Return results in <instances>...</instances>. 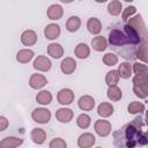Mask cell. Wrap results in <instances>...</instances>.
Listing matches in <instances>:
<instances>
[{"label": "cell", "mask_w": 148, "mask_h": 148, "mask_svg": "<svg viewBox=\"0 0 148 148\" xmlns=\"http://www.w3.org/2000/svg\"><path fill=\"white\" fill-rule=\"evenodd\" d=\"M44 35L47 39L53 40L60 36V27L56 23H50L44 29Z\"/></svg>", "instance_id": "cell-14"}, {"label": "cell", "mask_w": 148, "mask_h": 148, "mask_svg": "<svg viewBox=\"0 0 148 148\" xmlns=\"http://www.w3.org/2000/svg\"><path fill=\"white\" fill-rule=\"evenodd\" d=\"M31 117L38 124H47L51 119V111L46 108H37L31 112Z\"/></svg>", "instance_id": "cell-4"}, {"label": "cell", "mask_w": 148, "mask_h": 148, "mask_svg": "<svg viewBox=\"0 0 148 148\" xmlns=\"http://www.w3.org/2000/svg\"><path fill=\"white\" fill-rule=\"evenodd\" d=\"M145 126L146 123L143 117L134 118L132 121L113 132V145L118 148H135L138 146H146L148 143V138L146 130H143Z\"/></svg>", "instance_id": "cell-1"}, {"label": "cell", "mask_w": 148, "mask_h": 148, "mask_svg": "<svg viewBox=\"0 0 148 148\" xmlns=\"http://www.w3.org/2000/svg\"><path fill=\"white\" fill-rule=\"evenodd\" d=\"M38 36L34 30H24L21 35V43L24 46H32L37 43Z\"/></svg>", "instance_id": "cell-9"}, {"label": "cell", "mask_w": 148, "mask_h": 148, "mask_svg": "<svg viewBox=\"0 0 148 148\" xmlns=\"http://www.w3.org/2000/svg\"><path fill=\"white\" fill-rule=\"evenodd\" d=\"M103 62L106 65V66H114L117 65L118 62V56L112 53V52H109V53H105L103 56Z\"/></svg>", "instance_id": "cell-33"}, {"label": "cell", "mask_w": 148, "mask_h": 148, "mask_svg": "<svg viewBox=\"0 0 148 148\" xmlns=\"http://www.w3.org/2000/svg\"><path fill=\"white\" fill-rule=\"evenodd\" d=\"M30 139L36 145H42L46 140V132L43 128H34L30 133Z\"/></svg>", "instance_id": "cell-18"}, {"label": "cell", "mask_w": 148, "mask_h": 148, "mask_svg": "<svg viewBox=\"0 0 148 148\" xmlns=\"http://www.w3.org/2000/svg\"><path fill=\"white\" fill-rule=\"evenodd\" d=\"M73 111L68 108H60L56 112V118L60 123H69L73 119Z\"/></svg>", "instance_id": "cell-13"}, {"label": "cell", "mask_w": 148, "mask_h": 148, "mask_svg": "<svg viewBox=\"0 0 148 148\" xmlns=\"http://www.w3.org/2000/svg\"><path fill=\"white\" fill-rule=\"evenodd\" d=\"M90 124H91V118H90V116H88L87 113H81V114L77 117V119H76V125H77L80 128H82V130L88 128V127L90 126Z\"/></svg>", "instance_id": "cell-32"}, {"label": "cell", "mask_w": 148, "mask_h": 148, "mask_svg": "<svg viewBox=\"0 0 148 148\" xmlns=\"http://www.w3.org/2000/svg\"><path fill=\"white\" fill-rule=\"evenodd\" d=\"M123 10V5L119 0H112L108 3V13L112 16H118Z\"/></svg>", "instance_id": "cell-27"}, {"label": "cell", "mask_w": 148, "mask_h": 148, "mask_svg": "<svg viewBox=\"0 0 148 148\" xmlns=\"http://www.w3.org/2000/svg\"><path fill=\"white\" fill-rule=\"evenodd\" d=\"M145 110H146L145 104H143V103H141V102H136V101L131 102V103L128 104V106H127V111H128V113H131V114L143 113V112H145Z\"/></svg>", "instance_id": "cell-29"}, {"label": "cell", "mask_w": 148, "mask_h": 148, "mask_svg": "<svg viewBox=\"0 0 148 148\" xmlns=\"http://www.w3.org/2000/svg\"><path fill=\"white\" fill-rule=\"evenodd\" d=\"M34 68L37 69V71H40V72H49L52 67V62L51 60L45 57V56H38L35 60H34V64H32Z\"/></svg>", "instance_id": "cell-7"}, {"label": "cell", "mask_w": 148, "mask_h": 148, "mask_svg": "<svg viewBox=\"0 0 148 148\" xmlns=\"http://www.w3.org/2000/svg\"><path fill=\"white\" fill-rule=\"evenodd\" d=\"M148 84V73L135 75L133 77V86H147Z\"/></svg>", "instance_id": "cell-36"}, {"label": "cell", "mask_w": 148, "mask_h": 148, "mask_svg": "<svg viewBox=\"0 0 148 148\" xmlns=\"http://www.w3.org/2000/svg\"><path fill=\"white\" fill-rule=\"evenodd\" d=\"M47 53L54 59H59L64 56V47L59 43H50L47 45Z\"/></svg>", "instance_id": "cell-19"}, {"label": "cell", "mask_w": 148, "mask_h": 148, "mask_svg": "<svg viewBox=\"0 0 148 148\" xmlns=\"http://www.w3.org/2000/svg\"><path fill=\"white\" fill-rule=\"evenodd\" d=\"M23 143V139L16 136H7L0 141V148H17Z\"/></svg>", "instance_id": "cell-12"}, {"label": "cell", "mask_w": 148, "mask_h": 148, "mask_svg": "<svg viewBox=\"0 0 148 148\" xmlns=\"http://www.w3.org/2000/svg\"><path fill=\"white\" fill-rule=\"evenodd\" d=\"M34 56H35V53H34L32 50H30V49H22V50H20L17 52L16 60L20 64H27V62H29V61L32 60Z\"/></svg>", "instance_id": "cell-20"}, {"label": "cell", "mask_w": 148, "mask_h": 148, "mask_svg": "<svg viewBox=\"0 0 148 148\" xmlns=\"http://www.w3.org/2000/svg\"><path fill=\"white\" fill-rule=\"evenodd\" d=\"M8 125H9L8 119L6 117H3V116H0V132L5 131L8 127Z\"/></svg>", "instance_id": "cell-39"}, {"label": "cell", "mask_w": 148, "mask_h": 148, "mask_svg": "<svg viewBox=\"0 0 148 148\" xmlns=\"http://www.w3.org/2000/svg\"><path fill=\"white\" fill-rule=\"evenodd\" d=\"M62 15H64V9H62V7H61L60 5H58V3L51 5V6L49 7V9H47V17H49L50 20H54V21L60 20V18L62 17Z\"/></svg>", "instance_id": "cell-16"}, {"label": "cell", "mask_w": 148, "mask_h": 148, "mask_svg": "<svg viewBox=\"0 0 148 148\" xmlns=\"http://www.w3.org/2000/svg\"><path fill=\"white\" fill-rule=\"evenodd\" d=\"M113 111H114L113 105L111 103H108V102H103L97 106V113L102 118H108V117L112 116Z\"/></svg>", "instance_id": "cell-17"}, {"label": "cell", "mask_w": 148, "mask_h": 148, "mask_svg": "<svg viewBox=\"0 0 148 148\" xmlns=\"http://www.w3.org/2000/svg\"><path fill=\"white\" fill-rule=\"evenodd\" d=\"M87 29L92 35H98L102 30V23L97 17H90L87 21Z\"/></svg>", "instance_id": "cell-21"}, {"label": "cell", "mask_w": 148, "mask_h": 148, "mask_svg": "<svg viewBox=\"0 0 148 148\" xmlns=\"http://www.w3.org/2000/svg\"><path fill=\"white\" fill-rule=\"evenodd\" d=\"M47 84V79L42 74H32L29 79V86L32 89H42Z\"/></svg>", "instance_id": "cell-10"}, {"label": "cell", "mask_w": 148, "mask_h": 148, "mask_svg": "<svg viewBox=\"0 0 148 148\" xmlns=\"http://www.w3.org/2000/svg\"><path fill=\"white\" fill-rule=\"evenodd\" d=\"M135 13H136V8H135L134 6H127V7L123 10V15H121L123 21H127V20L131 18Z\"/></svg>", "instance_id": "cell-38"}, {"label": "cell", "mask_w": 148, "mask_h": 148, "mask_svg": "<svg viewBox=\"0 0 148 148\" xmlns=\"http://www.w3.org/2000/svg\"><path fill=\"white\" fill-rule=\"evenodd\" d=\"M147 45H148L147 40H143L139 45V47H138V50L135 52V58L142 60L143 64H146V61H147Z\"/></svg>", "instance_id": "cell-30"}, {"label": "cell", "mask_w": 148, "mask_h": 148, "mask_svg": "<svg viewBox=\"0 0 148 148\" xmlns=\"http://www.w3.org/2000/svg\"><path fill=\"white\" fill-rule=\"evenodd\" d=\"M60 69H61V72L64 74L69 75V74L75 72V69H76V61L73 58L67 57V58L62 59V61L60 64Z\"/></svg>", "instance_id": "cell-11"}, {"label": "cell", "mask_w": 148, "mask_h": 148, "mask_svg": "<svg viewBox=\"0 0 148 148\" xmlns=\"http://www.w3.org/2000/svg\"><path fill=\"white\" fill-rule=\"evenodd\" d=\"M106 95H108V98L110 101H112V102H118L123 97L121 89L118 86H111V87H109V89L106 91Z\"/></svg>", "instance_id": "cell-25"}, {"label": "cell", "mask_w": 148, "mask_h": 148, "mask_svg": "<svg viewBox=\"0 0 148 148\" xmlns=\"http://www.w3.org/2000/svg\"><path fill=\"white\" fill-rule=\"evenodd\" d=\"M96 148H102V147H96Z\"/></svg>", "instance_id": "cell-40"}, {"label": "cell", "mask_w": 148, "mask_h": 148, "mask_svg": "<svg viewBox=\"0 0 148 148\" xmlns=\"http://www.w3.org/2000/svg\"><path fill=\"white\" fill-rule=\"evenodd\" d=\"M49 148H67V143L61 138H54L50 141Z\"/></svg>", "instance_id": "cell-37"}, {"label": "cell", "mask_w": 148, "mask_h": 148, "mask_svg": "<svg viewBox=\"0 0 148 148\" xmlns=\"http://www.w3.org/2000/svg\"><path fill=\"white\" fill-rule=\"evenodd\" d=\"M91 46H92V49L95 51L102 52L108 47V42L103 36H96L91 40Z\"/></svg>", "instance_id": "cell-24"}, {"label": "cell", "mask_w": 148, "mask_h": 148, "mask_svg": "<svg viewBox=\"0 0 148 148\" xmlns=\"http://www.w3.org/2000/svg\"><path fill=\"white\" fill-rule=\"evenodd\" d=\"M118 74L119 77L121 79H130L132 75V65L128 61H124L120 62V65L118 66Z\"/></svg>", "instance_id": "cell-23"}, {"label": "cell", "mask_w": 148, "mask_h": 148, "mask_svg": "<svg viewBox=\"0 0 148 148\" xmlns=\"http://www.w3.org/2000/svg\"><path fill=\"white\" fill-rule=\"evenodd\" d=\"M95 142H96L95 135L89 132L82 133L77 139V146L80 148H91L95 145Z\"/></svg>", "instance_id": "cell-8"}, {"label": "cell", "mask_w": 148, "mask_h": 148, "mask_svg": "<svg viewBox=\"0 0 148 148\" xmlns=\"http://www.w3.org/2000/svg\"><path fill=\"white\" fill-rule=\"evenodd\" d=\"M77 105L83 111H90L95 106V99L89 95H84V96L80 97V99L77 102Z\"/></svg>", "instance_id": "cell-15"}, {"label": "cell", "mask_w": 148, "mask_h": 148, "mask_svg": "<svg viewBox=\"0 0 148 148\" xmlns=\"http://www.w3.org/2000/svg\"><path fill=\"white\" fill-rule=\"evenodd\" d=\"M119 79H120V77H119V74H118V72H117L116 69H112V71L108 72L106 75H105V82H106V84H108L109 87H111V86H117Z\"/></svg>", "instance_id": "cell-31"}, {"label": "cell", "mask_w": 148, "mask_h": 148, "mask_svg": "<svg viewBox=\"0 0 148 148\" xmlns=\"http://www.w3.org/2000/svg\"><path fill=\"white\" fill-rule=\"evenodd\" d=\"M133 91L139 98H147L148 96V84L147 86H133Z\"/></svg>", "instance_id": "cell-34"}, {"label": "cell", "mask_w": 148, "mask_h": 148, "mask_svg": "<svg viewBox=\"0 0 148 148\" xmlns=\"http://www.w3.org/2000/svg\"><path fill=\"white\" fill-rule=\"evenodd\" d=\"M94 130L95 132L99 135V136H108L110 133H111V130H112V126H111V123L108 121V120H104V119H99V120H96L95 124H94Z\"/></svg>", "instance_id": "cell-5"}, {"label": "cell", "mask_w": 148, "mask_h": 148, "mask_svg": "<svg viewBox=\"0 0 148 148\" xmlns=\"http://www.w3.org/2000/svg\"><path fill=\"white\" fill-rule=\"evenodd\" d=\"M132 72H134L135 75L145 74V73H148V67L143 62H135L132 65Z\"/></svg>", "instance_id": "cell-35"}, {"label": "cell", "mask_w": 148, "mask_h": 148, "mask_svg": "<svg viewBox=\"0 0 148 148\" xmlns=\"http://www.w3.org/2000/svg\"><path fill=\"white\" fill-rule=\"evenodd\" d=\"M143 40H147V38H142L128 24H119L109 34V43L118 52H120L123 47L127 46H131L132 50H134V47L139 46Z\"/></svg>", "instance_id": "cell-2"}, {"label": "cell", "mask_w": 148, "mask_h": 148, "mask_svg": "<svg viewBox=\"0 0 148 148\" xmlns=\"http://www.w3.org/2000/svg\"><path fill=\"white\" fill-rule=\"evenodd\" d=\"M81 27V18L79 16H71L66 22V29L69 32H75Z\"/></svg>", "instance_id": "cell-26"}, {"label": "cell", "mask_w": 148, "mask_h": 148, "mask_svg": "<svg viewBox=\"0 0 148 148\" xmlns=\"http://www.w3.org/2000/svg\"><path fill=\"white\" fill-rule=\"evenodd\" d=\"M128 20L130 21H128L127 24L131 25L142 38H147V28H146V24L142 20V16L140 14H138V15L128 18Z\"/></svg>", "instance_id": "cell-3"}, {"label": "cell", "mask_w": 148, "mask_h": 148, "mask_svg": "<svg viewBox=\"0 0 148 148\" xmlns=\"http://www.w3.org/2000/svg\"><path fill=\"white\" fill-rule=\"evenodd\" d=\"M36 101L40 105H47L52 102V94L49 90H40L36 95Z\"/></svg>", "instance_id": "cell-28"}, {"label": "cell", "mask_w": 148, "mask_h": 148, "mask_svg": "<svg viewBox=\"0 0 148 148\" xmlns=\"http://www.w3.org/2000/svg\"><path fill=\"white\" fill-rule=\"evenodd\" d=\"M74 91L69 88H62L58 91L57 95V99L61 105H69L73 101H74Z\"/></svg>", "instance_id": "cell-6"}, {"label": "cell", "mask_w": 148, "mask_h": 148, "mask_svg": "<svg viewBox=\"0 0 148 148\" xmlns=\"http://www.w3.org/2000/svg\"><path fill=\"white\" fill-rule=\"evenodd\" d=\"M74 53L79 59H87L90 56V47L86 43H79L74 50Z\"/></svg>", "instance_id": "cell-22"}]
</instances>
